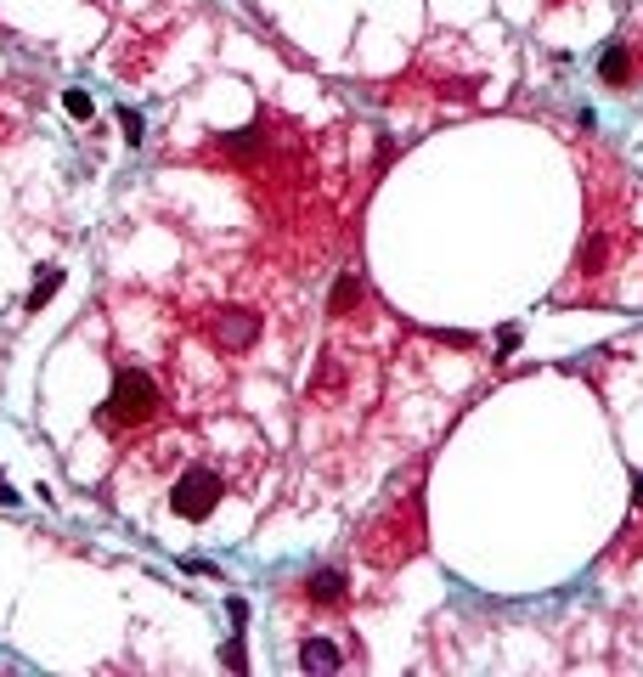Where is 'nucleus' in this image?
<instances>
[{"label": "nucleus", "instance_id": "obj_1", "mask_svg": "<svg viewBox=\"0 0 643 677\" xmlns=\"http://www.w3.org/2000/svg\"><path fill=\"white\" fill-rule=\"evenodd\" d=\"M152 407H159V384H152L147 373H119L113 395H107V407H102V418L107 424H142Z\"/></svg>", "mask_w": 643, "mask_h": 677}, {"label": "nucleus", "instance_id": "obj_2", "mask_svg": "<svg viewBox=\"0 0 643 677\" xmlns=\"http://www.w3.org/2000/svg\"><path fill=\"white\" fill-rule=\"evenodd\" d=\"M221 474L214 469H187L175 480V491H170V508L181 519H204V514H214V502H221Z\"/></svg>", "mask_w": 643, "mask_h": 677}, {"label": "nucleus", "instance_id": "obj_3", "mask_svg": "<svg viewBox=\"0 0 643 677\" xmlns=\"http://www.w3.org/2000/svg\"><path fill=\"white\" fill-rule=\"evenodd\" d=\"M214 333H221V345H226V350H243V345H254L260 316H254V311H226L221 322H214Z\"/></svg>", "mask_w": 643, "mask_h": 677}, {"label": "nucleus", "instance_id": "obj_4", "mask_svg": "<svg viewBox=\"0 0 643 677\" xmlns=\"http://www.w3.org/2000/svg\"><path fill=\"white\" fill-rule=\"evenodd\" d=\"M299 666H305V672H339V666H345V655H339V643L311 638V643L299 650Z\"/></svg>", "mask_w": 643, "mask_h": 677}, {"label": "nucleus", "instance_id": "obj_5", "mask_svg": "<svg viewBox=\"0 0 643 677\" xmlns=\"http://www.w3.org/2000/svg\"><path fill=\"white\" fill-rule=\"evenodd\" d=\"M305 593L316 598V604H333V598H345V571H316L305 581Z\"/></svg>", "mask_w": 643, "mask_h": 677}, {"label": "nucleus", "instance_id": "obj_6", "mask_svg": "<svg viewBox=\"0 0 643 677\" xmlns=\"http://www.w3.org/2000/svg\"><path fill=\"white\" fill-rule=\"evenodd\" d=\"M599 80L604 85H626V80H632V68H626V45H609V51L599 57Z\"/></svg>", "mask_w": 643, "mask_h": 677}, {"label": "nucleus", "instance_id": "obj_7", "mask_svg": "<svg viewBox=\"0 0 643 677\" xmlns=\"http://www.w3.org/2000/svg\"><path fill=\"white\" fill-rule=\"evenodd\" d=\"M356 300H361V283L356 276H339V283H333V294H328V311L339 316V311H356Z\"/></svg>", "mask_w": 643, "mask_h": 677}, {"label": "nucleus", "instance_id": "obj_8", "mask_svg": "<svg viewBox=\"0 0 643 677\" xmlns=\"http://www.w3.org/2000/svg\"><path fill=\"white\" fill-rule=\"evenodd\" d=\"M63 288V271L57 266H45L40 276H35V294H28V311H40V305H51V294Z\"/></svg>", "mask_w": 643, "mask_h": 677}, {"label": "nucleus", "instance_id": "obj_9", "mask_svg": "<svg viewBox=\"0 0 643 677\" xmlns=\"http://www.w3.org/2000/svg\"><path fill=\"white\" fill-rule=\"evenodd\" d=\"M604 260H609V243H604V237H593V243H587V254H581V271H587V276H593V271H604Z\"/></svg>", "mask_w": 643, "mask_h": 677}, {"label": "nucleus", "instance_id": "obj_10", "mask_svg": "<svg viewBox=\"0 0 643 677\" xmlns=\"http://www.w3.org/2000/svg\"><path fill=\"white\" fill-rule=\"evenodd\" d=\"M221 660H226V672H243V666H249V655H243V643H237V638H226Z\"/></svg>", "mask_w": 643, "mask_h": 677}, {"label": "nucleus", "instance_id": "obj_11", "mask_svg": "<svg viewBox=\"0 0 643 677\" xmlns=\"http://www.w3.org/2000/svg\"><path fill=\"white\" fill-rule=\"evenodd\" d=\"M63 107H68V119H90V97H85V90H68Z\"/></svg>", "mask_w": 643, "mask_h": 677}, {"label": "nucleus", "instance_id": "obj_12", "mask_svg": "<svg viewBox=\"0 0 643 677\" xmlns=\"http://www.w3.org/2000/svg\"><path fill=\"white\" fill-rule=\"evenodd\" d=\"M119 125H125V142H130V147L142 142V119H136V113H119Z\"/></svg>", "mask_w": 643, "mask_h": 677}, {"label": "nucleus", "instance_id": "obj_13", "mask_svg": "<svg viewBox=\"0 0 643 677\" xmlns=\"http://www.w3.org/2000/svg\"><path fill=\"white\" fill-rule=\"evenodd\" d=\"M514 345H519V328H502L497 333V350H502V356H514Z\"/></svg>", "mask_w": 643, "mask_h": 677}, {"label": "nucleus", "instance_id": "obj_14", "mask_svg": "<svg viewBox=\"0 0 643 677\" xmlns=\"http://www.w3.org/2000/svg\"><path fill=\"white\" fill-rule=\"evenodd\" d=\"M12 502H18V491H12L6 480H0V508H12Z\"/></svg>", "mask_w": 643, "mask_h": 677}, {"label": "nucleus", "instance_id": "obj_15", "mask_svg": "<svg viewBox=\"0 0 643 677\" xmlns=\"http://www.w3.org/2000/svg\"><path fill=\"white\" fill-rule=\"evenodd\" d=\"M632 502L643 508V474H638V480H632Z\"/></svg>", "mask_w": 643, "mask_h": 677}]
</instances>
